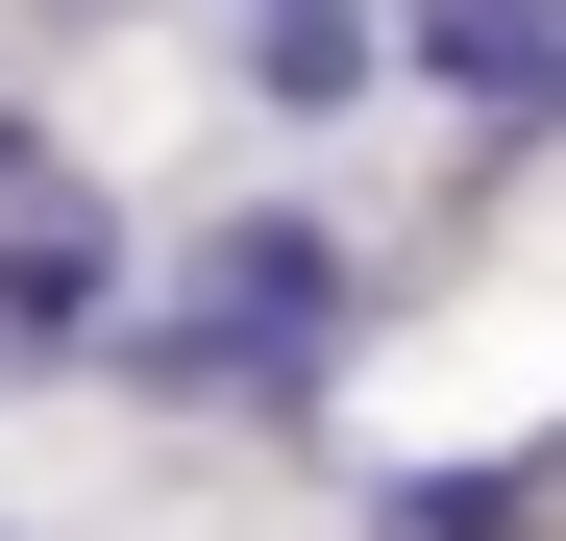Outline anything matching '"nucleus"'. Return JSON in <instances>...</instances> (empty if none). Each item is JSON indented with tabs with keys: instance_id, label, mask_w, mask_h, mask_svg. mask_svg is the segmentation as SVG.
<instances>
[{
	"instance_id": "nucleus-1",
	"label": "nucleus",
	"mask_w": 566,
	"mask_h": 541,
	"mask_svg": "<svg viewBox=\"0 0 566 541\" xmlns=\"http://www.w3.org/2000/svg\"><path fill=\"white\" fill-rule=\"evenodd\" d=\"M395 74L468 148H566V0H395Z\"/></svg>"
},
{
	"instance_id": "nucleus-2",
	"label": "nucleus",
	"mask_w": 566,
	"mask_h": 541,
	"mask_svg": "<svg viewBox=\"0 0 566 541\" xmlns=\"http://www.w3.org/2000/svg\"><path fill=\"white\" fill-rule=\"evenodd\" d=\"M99 344H124V222H99V198L50 172V198L0 222V394H50V370H99Z\"/></svg>"
},
{
	"instance_id": "nucleus-5",
	"label": "nucleus",
	"mask_w": 566,
	"mask_h": 541,
	"mask_svg": "<svg viewBox=\"0 0 566 541\" xmlns=\"http://www.w3.org/2000/svg\"><path fill=\"white\" fill-rule=\"evenodd\" d=\"M25 198H50V124H25V99H0V222H25Z\"/></svg>"
},
{
	"instance_id": "nucleus-4",
	"label": "nucleus",
	"mask_w": 566,
	"mask_h": 541,
	"mask_svg": "<svg viewBox=\"0 0 566 541\" xmlns=\"http://www.w3.org/2000/svg\"><path fill=\"white\" fill-rule=\"evenodd\" d=\"M369 541H566V443H517V468H395Z\"/></svg>"
},
{
	"instance_id": "nucleus-3",
	"label": "nucleus",
	"mask_w": 566,
	"mask_h": 541,
	"mask_svg": "<svg viewBox=\"0 0 566 541\" xmlns=\"http://www.w3.org/2000/svg\"><path fill=\"white\" fill-rule=\"evenodd\" d=\"M222 50H247L271 124H345L369 74H395V25H369V0H222Z\"/></svg>"
}]
</instances>
